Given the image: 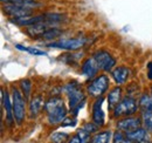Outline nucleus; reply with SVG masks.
<instances>
[{
	"label": "nucleus",
	"instance_id": "obj_1",
	"mask_svg": "<svg viewBox=\"0 0 152 143\" xmlns=\"http://www.w3.org/2000/svg\"><path fill=\"white\" fill-rule=\"evenodd\" d=\"M45 110L50 125L61 123L67 117V109L64 107L63 100L60 97H53L48 100L45 103Z\"/></svg>",
	"mask_w": 152,
	"mask_h": 143
},
{
	"label": "nucleus",
	"instance_id": "obj_2",
	"mask_svg": "<svg viewBox=\"0 0 152 143\" xmlns=\"http://www.w3.org/2000/svg\"><path fill=\"white\" fill-rule=\"evenodd\" d=\"M66 93L68 95L70 111L76 115L77 111L86 103V95L83 90L81 89L80 85L75 81H72L66 86Z\"/></svg>",
	"mask_w": 152,
	"mask_h": 143
},
{
	"label": "nucleus",
	"instance_id": "obj_3",
	"mask_svg": "<svg viewBox=\"0 0 152 143\" xmlns=\"http://www.w3.org/2000/svg\"><path fill=\"white\" fill-rule=\"evenodd\" d=\"M26 97L22 96L19 89L13 88V95H12V105H13V113L14 119L18 125H21L26 116Z\"/></svg>",
	"mask_w": 152,
	"mask_h": 143
},
{
	"label": "nucleus",
	"instance_id": "obj_4",
	"mask_svg": "<svg viewBox=\"0 0 152 143\" xmlns=\"http://www.w3.org/2000/svg\"><path fill=\"white\" fill-rule=\"evenodd\" d=\"M109 88V77L107 75H99L94 79L88 86V94L93 97H101Z\"/></svg>",
	"mask_w": 152,
	"mask_h": 143
},
{
	"label": "nucleus",
	"instance_id": "obj_5",
	"mask_svg": "<svg viewBox=\"0 0 152 143\" xmlns=\"http://www.w3.org/2000/svg\"><path fill=\"white\" fill-rule=\"evenodd\" d=\"M137 111V103L132 97L126 96L125 99L121 100V102L114 108V117L121 116H130Z\"/></svg>",
	"mask_w": 152,
	"mask_h": 143
},
{
	"label": "nucleus",
	"instance_id": "obj_6",
	"mask_svg": "<svg viewBox=\"0 0 152 143\" xmlns=\"http://www.w3.org/2000/svg\"><path fill=\"white\" fill-rule=\"evenodd\" d=\"M4 12L12 17V18H21V17H28L32 14L31 7H27L21 4H14V2H7L2 7Z\"/></svg>",
	"mask_w": 152,
	"mask_h": 143
},
{
	"label": "nucleus",
	"instance_id": "obj_7",
	"mask_svg": "<svg viewBox=\"0 0 152 143\" xmlns=\"http://www.w3.org/2000/svg\"><path fill=\"white\" fill-rule=\"evenodd\" d=\"M94 57L97 61L99 69L104 72H111L116 66V59L110 53L105 51H98L94 54Z\"/></svg>",
	"mask_w": 152,
	"mask_h": 143
},
{
	"label": "nucleus",
	"instance_id": "obj_8",
	"mask_svg": "<svg viewBox=\"0 0 152 143\" xmlns=\"http://www.w3.org/2000/svg\"><path fill=\"white\" fill-rule=\"evenodd\" d=\"M84 39H63L60 41H54L48 45V47L52 48H60V49H67V51H75L81 48L84 45Z\"/></svg>",
	"mask_w": 152,
	"mask_h": 143
},
{
	"label": "nucleus",
	"instance_id": "obj_9",
	"mask_svg": "<svg viewBox=\"0 0 152 143\" xmlns=\"http://www.w3.org/2000/svg\"><path fill=\"white\" fill-rule=\"evenodd\" d=\"M103 97L101 96L99 99H97L95 101V103L93 105V111H91V115H93V121L95 122L96 125H98L99 127H103L105 123V115H104V111L102 109V105H103Z\"/></svg>",
	"mask_w": 152,
	"mask_h": 143
},
{
	"label": "nucleus",
	"instance_id": "obj_10",
	"mask_svg": "<svg viewBox=\"0 0 152 143\" xmlns=\"http://www.w3.org/2000/svg\"><path fill=\"white\" fill-rule=\"evenodd\" d=\"M142 127V120L137 117H125L117 123V128L122 131L129 133Z\"/></svg>",
	"mask_w": 152,
	"mask_h": 143
},
{
	"label": "nucleus",
	"instance_id": "obj_11",
	"mask_svg": "<svg viewBox=\"0 0 152 143\" xmlns=\"http://www.w3.org/2000/svg\"><path fill=\"white\" fill-rule=\"evenodd\" d=\"M98 69H99V66H98V63H97V61L95 60L94 56L87 59L83 62V65H82V73L87 77H89V79H93L96 74H97Z\"/></svg>",
	"mask_w": 152,
	"mask_h": 143
},
{
	"label": "nucleus",
	"instance_id": "obj_12",
	"mask_svg": "<svg viewBox=\"0 0 152 143\" xmlns=\"http://www.w3.org/2000/svg\"><path fill=\"white\" fill-rule=\"evenodd\" d=\"M1 100H2V106L5 108V111H6V120H7V123L10 125H13V121L15 120L14 119V113H13V105L11 103L10 101V96L7 94L6 90L2 89L1 91Z\"/></svg>",
	"mask_w": 152,
	"mask_h": 143
},
{
	"label": "nucleus",
	"instance_id": "obj_13",
	"mask_svg": "<svg viewBox=\"0 0 152 143\" xmlns=\"http://www.w3.org/2000/svg\"><path fill=\"white\" fill-rule=\"evenodd\" d=\"M126 137L130 140V142H149L148 129H143L142 127L126 133Z\"/></svg>",
	"mask_w": 152,
	"mask_h": 143
},
{
	"label": "nucleus",
	"instance_id": "obj_14",
	"mask_svg": "<svg viewBox=\"0 0 152 143\" xmlns=\"http://www.w3.org/2000/svg\"><path fill=\"white\" fill-rule=\"evenodd\" d=\"M130 76V69L124 67V66H121V67H117L113 71V77H114L115 82L117 85H123L126 82V80L129 79Z\"/></svg>",
	"mask_w": 152,
	"mask_h": 143
},
{
	"label": "nucleus",
	"instance_id": "obj_15",
	"mask_svg": "<svg viewBox=\"0 0 152 143\" xmlns=\"http://www.w3.org/2000/svg\"><path fill=\"white\" fill-rule=\"evenodd\" d=\"M121 99H122V88L121 87H116L111 90L108 95V102H109V108L113 109L115 108L119 102H121Z\"/></svg>",
	"mask_w": 152,
	"mask_h": 143
},
{
	"label": "nucleus",
	"instance_id": "obj_16",
	"mask_svg": "<svg viewBox=\"0 0 152 143\" xmlns=\"http://www.w3.org/2000/svg\"><path fill=\"white\" fill-rule=\"evenodd\" d=\"M90 133H88L84 128H82V129H78L77 131H76V134L70 139V140H68V142L70 143H86L88 142L89 140H90Z\"/></svg>",
	"mask_w": 152,
	"mask_h": 143
},
{
	"label": "nucleus",
	"instance_id": "obj_17",
	"mask_svg": "<svg viewBox=\"0 0 152 143\" xmlns=\"http://www.w3.org/2000/svg\"><path fill=\"white\" fill-rule=\"evenodd\" d=\"M42 108V97L39 95V96H34L32 100H31V103H29V116L31 119L35 117L40 113Z\"/></svg>",
	"mask_w": 152,
	"mask_h": 143
},
{
	"label": "nucleus",
	"instance_id": "obj_18",
	"mask_svg": "<svg viewBox=\"0 0 152 143\" xmlns=\"http://www.w3.org/2000/svg\"><path fill=\"white\" fill-rule=\"evenodd\" d=\"M139 108L142 109V111H152V97L143 94L139 99Z\"/></svg>",
	"mask_w": 152,
	"mask_h": 143
},
{
	"label": "nucleus",
	"instance_id": "obj_19",
	"mask_svg": "<svg viewBox=\"0 0 152 143\" xmlns=\"http://www.w3.org/2000/svg\"><path fill=\"white\" fill-rule=\"evenodd\" d=\"M113 137L111 131H101L97 133L95 136L91 139L93 143H107L110 141V139Z\"/></svg>",
	"mask_w": 152,
	"mask_h": 143
},
{
	"label": "nucleus",
	"instance_id": "obj_20",
	"mask_svg": "<svg viewBox=\"0 0 152 143\" xmlns=\"http://www.w3.org/2000/svg\"><path fill=\"white\" fill-rule=\"evenodd\" d=\"M17 48L20 51H23V52H27V53L32 54V55H47L46 52L38 49V48H34V47H23L21 45H17Z\"/></svg>",
	"mask_w": 152,
	"mask_h": 143
},
{
	"label": "nucleus",
	"instance_id": "obj_21",
	"mask_svg": "<svg viewBox=\"0 0 152 143\" xmlns=\"http://www.w3.org/2000/svg\"><path fill=\"white\" fill-rule=\"evenodd\" d=\"M60 34H62V31H60V29H57V28H53V27H50V28H48L43 34H42V38L43 39H47V40H50V39H54V38H56Z\"/></svg>",
	"mask_w": 152,
	"mask_h": 143
},
{
	"label": "nucleus",
	"instance_id": "obj_22",
	"mask_svg": "<svg viewBox=\"0 0 152 143\" xmlns=\"http://www.w3.org/2000/svg\"><path fill=\"white\" fill-rule=\"evenodd\" d=\"M143 122L145 128L149 131H152V111H143Z\"/></svg>",
	"mask_w": 152,
	"mask_h": 143
},
{
	"label": "nucleus",
	"instance_id": "obj_23",
	"mask_svg": "<svg viewBox=\"0 0 152 143\" xmlns=\"http://www.w3.org/2000/svg\"><path fill=\"white\" fill-rule=\"evenodd\" d=\"M69 136H68V134H66V133H54V134H52L50 135V141H53V142H64V141H67V139H68Z\"/></svg>",
	"mask_w": 152,
	"mask_h": 143
},
{
	"label": "nucleus",
	"instance_id": "obj_24",
	"mask_svg": "<svg viewBox=\"0 0 152 143\" xmlns=\"http://www.w3.org/2000/svg\"><path fill=\"white\" fill-rule=\"evenodd\" d=\"M113 142L117 143V142H130V140L126 137V134H123L122 130L119 131H116L113 136Z\"/></svg>",
	"mask_w": 152,
	"mask_h": 143
},
{
	"label": "nucleus",
	"instance_id": "obj_25",
	"mask_svg": "<svg viewBox=\"0 0 152 143\" xmlns=\"http://www.w3.org/2000/svg\"><path fill=\"white\" fill-rule=\"evenodd\" d=\"M1 1H5V0H1ZM6 2H14V4H21V5H25L27 7H34V6H38L39 4L35 2L34 0H6Z\"/></svg>",
	"mask_w": 152,
	"mask_h": 143
},
{
	"label": "nucleus",
	"instance_id": "obj_26",
	"mask_svg": "<svg viewBox=\"0 0 152 143\" xmlns=\"http://www.w3.org/2000/svg\"><path fill=\"white\" fill-rule=\"evenodd\" d=\"M21 89H22L23 94H25V97L28 99L31 89H32V82H31L29 80H23V81H21Z\"/></svg>",
	"mask_w": 152,
	"mask_h": 143
},
{
	"label": "nucleus",
	"instance_id": "obj_27",
	"mask_svg": "<svg viewBox=\"0 0 152 143\" xmlns=\"http://www.w3.org/2000/svg\"><path fill=\"white\" fill-rule=\"evenodd\" d=\"M98 127H99V125H96L94 121H93V122H87L86 125H83V128H84V129H86L88 133H90V134H94V133H96V131L98 130Z\"/></svg>",
	"mask_w": 152,
	"mask_h": 143
},
{
	"label": "nucleus",
	"instance_id": "obj_28",
	"mask_svg": "<svg viewBox=\"0 0 152 143\" xmlns=\"http://www.w3.org/2000/svg\"><path fill=\"white\" fill-rule=\"evenodd\" d=\"M76 123H77V120L76 119H68V117H66L61 122V125L62 127H74V125H76Z\"/></svg>",
	"mask_w": 152,
	"mask_h": 143
},
{
	"label": "nucleus",
	"instance_id": "obj_29",
	"mask_svg": "<svg viewBox=\"0 0 152 143\" xmlns=\"http://www.w3.org/2000/svg\"><path fill=\"white\" fill-rule=\"evenodd\" d=\"M148 68H149V77H150V79H152V62H150V63H149Z\"/></svg>",
	"mask_w": 152,
	"mask_h": 143
},
{
	"label": "nucleus",
	"instance_id": "obj_30",
	"mask_svg": "<svg viewBox=\"0 0 152 143\" xmlns=\"http://www.w3.org/2000/svg\"><path fill=\"white\" fill-rule=\"evenodd\" d=\"M151 95H152V88H151Z\"/></svg>",
	"mask_w": 152,
	"mask_h": 143
}]
</instances>
